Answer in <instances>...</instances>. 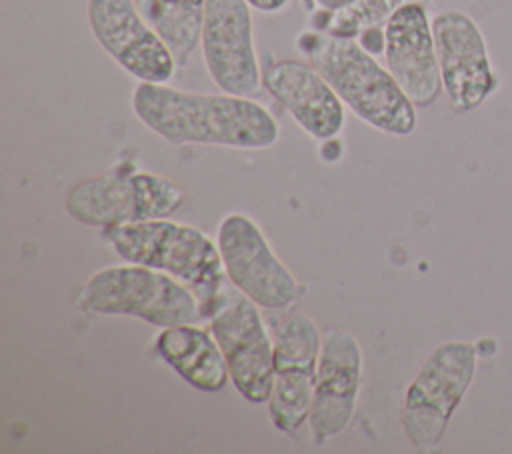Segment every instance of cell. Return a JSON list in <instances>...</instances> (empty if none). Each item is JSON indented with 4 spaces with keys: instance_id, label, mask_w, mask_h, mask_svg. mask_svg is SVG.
<instances>
[{
    "instance_id": "6da1fadb",
    "label": "cell",
    "mask_w": 512,
    "mask_h": 454,
    "mask_svg": "<svg viewBox=\"0 0 512 454\" xmlns=\"http://www.w3.org/2000/svg\"><path fill=\"white\" fill-rule=\"evenodd\" d=\"M134 116L168 144L266 150L280 138L272 112L250 96L204 94L168 82H138L130 96Z\"/></svg>"
},
{
    "instance_id": "7a4b0ae2",
    "label": "cell",
    "mask_w": 512,
    "mask_h": 454,
    "mask_svg": "<svg viewBox=\"0 0 512 454\" xmlns=\"http://www.w3.org/2000/svg\"><path fill=\"white\" fill-rule=\"evenodd\" d=\"M296 48L362 122L390 136L414 132L416 106L390 70L356 38L306 30L298 34Z\"/></svg>"
},
{
    "instance_id": "3957f363",
    "label": "cell",
    "mask_w": 512,
    "mask_h": 454,
    "mask_svg": "<svg viewBox=\"0 0 512 454\" xmlns=\"http://www.w3.org/2000/svg\"><path fill=\"white\" fill-rule=\"evenodd\" d=\"M102 236L124 262L158 268L186 284L204 318H212L226 304L228 278L218 244L200 228L154 218L104 228Z\"/></svg>"
},
{
    "instance_id": "277c9868",
    "label": "cell",
    "mask_w": 512,
    "mask_h": 454,
    "mask_svg": "<svg viewBox=\"0 0 512 454\" xmlns=\"http://www.w3.org/2000/svg\"><path fill=\"white\" fill-rule=\"evenodd\" d=\"M74 304L92 316H130L158 328L204 318L196 294L186 284L136 262L94 272L74 296Z\"/></svg>"
},
{
    "instance_id": "5b68a950",
    "label": "cell",
    "mask_w": 512,
    "mask_h": 454,
    "mask_svg": "<svg viewBox=\"0 0 512 454\" xmlns=\"http://www.w3.org/2000/svg\"><path fill=\"white\" fill-rule=\"evenodd\" d=\"M186 194L182 186L150 170L120 164L74 184L64 200L70 218L94 228H112L174 214Z\"/></svg>"
},
{
    "instance_id": "8992f818",
    "label": "cell",
    "mask_w": 512,
    "mask_h": 454,
    "mask_svg": "<svg viewBox=\"0 0 512 454\" xmlns=\"http://www.w3.org/2000/svg\"><path fill=\"white\" fill-rule=\"evenodd\" d=\"M476 374V346L444 342L436 346L408 384L400 414L402 430L416 450L440 444L448 422Z\"/></svg>"
},
{
    "instance_id": "52a82bcc",
    "label": "cell",
    "mask_w": 512,
    "mask_h": 454,
    "mask_svg": "<svg viewBox=\"0 0 512 454\" xmlns=\"http://www.w3.org/2000/svg\"><path fill=\"white\" fill-rule=\"evenodd\" d=\"M216 244L228 282L260 308L286 310L306 292L250 216L226 214L218 224Z\"/></svg>"
},
{
    "instance_id": "ba28073f",
    "label": "cell",
    "mask_w": 512,
    "mask_h": 454,
    "mask_svg": "<svg viewBox=\"0 0 512 454\" xmlns=\"http://www.w3.org/2000/svg\"><path fill=\"white\" fill-rule=\"evenodd\" d=\"M274 382L268 404L272 426L282 434H296L308 424L322 336L316 322L290 312L274 324Z\"/></svg>"
},
{
    "instance_id": "9c48e42d",
    "label": "cell",
    "mask_w": 512,
    "mask_h": 454,
    "mask_svg": "<svg viewBox=\"0 0 512 454\" xmlns=\"http://www.w3.org/2000/svg\"><path fill=\"white\" fill-rule=\"evenodd\" d=\"M200 50L208 76L222 92L250 98L258 94L262 72L246 0H206Z\"/></svg>"
},
{
    "instance_id": "30bf717a",
    "label": "cell",
    "mask_w": 512,
    "mask_h": 454,
    "mask_svg": "<svg viewBox=\"0 0 512 454\" xmlns=\"http://www.w3.org/2000/svg\"><path fill=\"white\" fill-rule=\"evenodd\" d=\"M442 90L456 112H468L500 86L480 26L462 10H442L432 18Z\"/></svg>"
},
{
    "instance_id": "8fae6325",
    "label": "cell",
    "mask_w": 512,
    "mask_h": 454,
    "mask_svg": "<svg viewBox=\"0 0 512 454\" xmlns=\"http://www.w3.org/2000/svg\"><path fill=\"white\" fill-rule=\"evenodd\" d=\"M86 14L92 36L124 72L138 82L172 80L176 58L136 0H88Z\"/></svg>"
},
{
    "instance_id": "7c38bea8",
    "label": "cell",
    "mask_w": 512,
    "mask_h": 454,
    "mask_svg": "<svg viewBox=\"0 0 512 454\" xmlns=\"http://www.w3.org/2000/svg\"><path fill=\"white\" fill-rule=\"evenodd\" d=\"M210 330L238 394L252 404H264L274 382V338L260 306L244 294L234 296L210 318Z\"/></svg>"
},
{
    "instance_id": "4fadbf2b",
    "label": "cell",
    "mask_w": 512,
    "mask_h": 454,
    "mask_svg": "<svg viewBox=\"0 0 512 454\" xmlns=\"http://www.w3.org/2000/svg\"><path fill=\"white\" fill-rule=\"evenodd\" d=\"M364 356L360 342L340 328L322 334L308 428L316 446L342 434L356 412L362 388Z\"/></svg>"
},
{
    "instance_id": "5bb4252c",
    "label": "cell",
    "mask_w": 512,
    "mask_h": 454,
    "mask_svg": "<svg viewBox=\"0 0 512 454\" xmlns=\"http://www.w3.org/2000/svg\"><path fill=\"white\" fill-rule=\"evenodd\" d=\"M386 68L414 106H430L442 92L432 20L418 0L402 4L384 24Z\"/></svg>"
},
{
    "instance_id": "9a60e30c",
    "label": "cell",
    "mask_w": 512,
    "mask_h": 454,
    "mask_svg": "<svg viewBox=\"0 0 512 454\" xmlns=\"http://www.w3.org/2000/svg\"><path fill=\"white\" fill-rule=\"evenodd\" d=\"M262 86L308 136L326 142L342 132L346 106L310 62L272 60L262 70Z\"/></svg>"
},
{
    "instance_id": "2e32d148",
    "label": "cell",
    "mask_w": 512,
    "mask_h": 454,
    "mask_svg": "<svg viewBox=\"0 0 512 454\" xmlns=\"http://www.w3.org/2000/svg\"><path fill=\"white\" fill-rule=\"evenodd\" d=\"M154 350L196 390L218 392L230 382L224 352L210 326L198 322L166 326L156 334Z\"/></svg>"
},
{
    "instance_id": "e0dca14e",
    "label": "cell",
    "mask_w": 512,
    "mask_h": 454,
    "mask_svg": "<svg viewBox=\"0 0 512 454\" xmlns=\"http://www.w3.org/2000/svg\"><path fill=\"white\" fill-rule=\"evenodd\" d=\"M206 0H138L150 26L162 36L178 66H186L200 44Z\"/></svg>"
},
{
    "instance_id": "ac0fdd59",
    "label": "cell",
    "mask_w": 512,
    "mask_h": 454,
    "mask_svg": "<svg viewBox=\"0 0 512 454\" xmlns=\"http://www.w3.org/2000/svg\"><path fill=\"white\" fill-rule=\"evenodd\" d=\"M406 2L410 0H354L338 10H324L326 20L314 24V30L344 38H358L368 30L384 28L388 18Z\"/></svg>"
},
{
    "instance_id": "d6986e66",
    "label": "cell",
    "mask_w": 512,
    "mask_h": 454,
    "mask_svg": "<svg viewBox=\"0 0 512 454\" xmlns=\"http://www.w3.org/2000/svg\"><path fill=\"white\" fill-rule=\"evenodd\" d=\"M246 2L250 4L252 10H258L264 14H276L290 4V0H246Z\"/></svg>"
},
{
    "instance_id": "ffe728a7",
    "label": "cell",
    "mask_w": 512,
    "mask_h": 454,
    "mask_svg": "<svg viewBox=\"0 0 512 454\" xmlns=\"http://www.w3.org/2000/svg\"><path fill=\"white\" fill-rule=\"evenodd\" d=\"M314 2V6L318 8V10H328V12H332V10H338V8H342V6H346V4H350V2H354V0H312Z\"/></svg>"
}]
</instances>
